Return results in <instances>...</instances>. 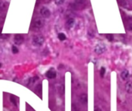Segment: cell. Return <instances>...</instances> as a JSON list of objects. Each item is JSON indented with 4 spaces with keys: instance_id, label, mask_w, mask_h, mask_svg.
Here are the masks:
<instances>
[{
    "instance_id": "cell-22",
    "label": "cell",
    "mask_w": 132,
    "mask_h": 111,
    "mask_svg": "<svg viewBox=\"0 0 132 111\" xmlns=\"http://www.w3.org/2000/svg\"><path fill=\"white\" fill-rule=\"evenodd\" d=\"M7 36H9V35H5V34H4V35H0V38H2V39H6V38H8Z\"/></svg>"
},
{
    "instance_id": "cell-10",
    "label": "cell",
    "mask_w": 132,
    "mask_h": 111,
    "mask_svg": "<svg viewBox=\"0 0 132 111\" xmlns=\"http://www.w3.org/2000/svg\"><path fill=\"white\" fill-rule=\"evenodd\" d=\"M121 77L123 80H126L129 77V71L127 70H124L121 73Z\"/></svg>"
},
{
    "instance_id": "cell-21",
    "label": "cell",
    "mask_w": 132,
    "mask_h": 111,
    "mask_svg": "<svg viewBox=\"0 0 132 111\" xmlns=\"http://www.w3.org/2000/svg\"><path fill=\"white\" fill-rule=\"evenodd\" d=\"M106 36H107V39H108L109 41H113V39H114L113 35H111V34H108Z\"/></svg>"
},
{
    "instance_id": "cell-3",
    "label": "cell",
    "mask_w": 132,
    "mask_h": 111,
    "mask_svg": "<svg viewBox=\"0 0 132 111\" xmlns=\"http://www.w3.org/2000/svg\"><path fill=\"white\" fill-rule=\"evenodd\" d=\"M85 5V0H76L73 4H72V7L75 9L83 8Z\"/></svg>"
},
{
    "instance_id": "cell-9",
    "label": "cell",
    "mask_w": 132,
    "mask_h": 111,
    "mask_svg": "<svg viewBox=\"0 0 132 111\" xmlns=\"http://www.w3.org/2000/svg\"><path fill=\"white\" fill-rule=\"evenodd\" d=\"M74 23H75V20L73 18H69L66 22V25H67V27L68 29H71L73 25H74Z\"/></svg>"
},
{
    "instance_id": "cell-15",
    "label": "cell",
    "mask_w": 132,
    "mask_h": 111,
    "mask_svg": "<svg viewBox=\"0 0 132 111\" xmlns=\"http://www.w3.org/2000/svg\"><path fill=\"white\" fill-rule=\"evenodd\" d=\"M36 90L37 93H42V84H39L36 86Z\"/></svg>"
},
{
    "instance_id": "cell-2",
    "label": "cell",
    "mask_w": 132,
    "mask_h": 111,
    "mask_svg": "<svg viewBox=\"0 0 132 111\" xmlns=\"http://www.w3.org/2000/svg\"><path fill=\"white\" fill-rule=\"evenodd\" d=\"M105 50H106V46H105V45L103 44V43H99V44H97V45L95 46V48H94V52H95L97 54H98V55L102 54L103 53H104Z\"/></svg>"
},
{
    "instance_id": "cell-24",
    "label": "cell",
    "mask_w": 132,
    "mask_h": 111,
    "mask_svg": "<svg viewBox=\"0 0 132 111\" xmlns=\"http://www.w3.org/2000/svg\"><path fill=\"white\" fill-rule=\"evenodd\" d=\"M1 66H2V65H1V63H0V67H1Z\"/></svg>"
},
{
    "instance_id": "cell-7",
    "label": "cell",
    "mask_w": 132,
    "mask_h": 111,
    "mask_svg": "<svg viewBox=\"0 0 132 111\" xmlns=\"http://www.w3.org/2000/svg\"><path fill=\"white\" fill-rule=\"evenodd\" d=\"M46 76L48 79H54L56 76V73L53 70V69H51L46 73Z\"/></svg>"
},
{
    "instance_id": "cell-11",
    "label": "cell",
    "mask_w": 132,
    "mask_h": 111,
    "mask_svg": "<svg viewBox=\"0 0 132 111\" xmlns=\"http://www.w3.org/2000/svg\"><path fill=\"white\" fill-rule=\"evenodd\" d=\"M127 21V29L130 31H132V17L131 16H128L126 18Z\"/></svg>"
},
{
    "instance_id": "cell-6",
    "label": "cell",
    "mask_w": 132,
    "mask_h": 111,
    "mask_svg": "<svg viewBox=\"0 0 132 111\" xmlns=\"http://www.w3.org/2000/svg\"><path fill=\"white\" fill-rule=\"evenodd\" d=\"M24 42V38L22 35L20 34H16L15 35V37H14V42L16 44V45H21L22 42Z\"/></svg>"
},
{
    "instance_id": "cell-1",
    "label": "cell",
    "mask_w": 132,
    "mask_h": 111,
    "mask_svg": "<svg viewBox=\"0 0 132 111\" xmlns=\"http://www.w3.org/2000/svg\"><path fill=\"white\" fill-rule=\"evenodd\" d=\"M44 42V38L41 35L35 36L32 39V44L35 46H41Z\"/></svg>"
},
{
    "instance_id": "cell-12",
    "label": "cell",
    "mask_w": 132,
    "mask_h": 111,
    "mask_svg": "<svg viewBox=\"0 0 132 111\" xmlns=\"http://www.w3.org/2000/svg\"><path fill=\"white\" fill-rule=\"evenodd\" d=\"M125 90L128 93H132V82L128 81L125 85Z\"/></svg>"
},
{
    "instance_id": "cell-13",
    "label": "cell",
    "mask_w": 132,
    "mask_h": 111,
    "mask_svg": "<svg viewBox=\"0 0 132 111\" xmlns=\"http://www.w3.org/2000/svg\"><path fill=\"white\" fill-rule=\"evenodd\" d=\"M58 39H59L60 41H64V40L67 39V36H66V35H65L64 33L60 32V33L58 34Z\"/></svg>"
},
{
    "instance_id": "cell-8",
    "label": "cell",
    "mask_w": 132,
    "mask_h": 111,
    "mask_svg": "<svg viewBox=\"0 0 132 111\" xmlns=\"http://www.w3.org/2000/svg\"><path fill=\"white\" fill-rule=\"evenodd\" d=\"M80 101L82 104H87L88 101V97L86 93H83L80 97Z\"/></svg>"
},
{
    "instance_id": "cell-18",
    "label": "cell",
    "mask_w": 132,
    "mask_h": 111,
    "mask_svg": "<svg viewBox=\"0 0 132 111\" xmlns=\"http://www.w3.org/2000/svg\"><path fill=\"white\" fill-rule=\"evenodd\" d=\"M10 100H11V102L15 105V106H17V103H16V100H15V97H13V96H11L10 97Z\"/></svg>"
},
{
    "instance_id": "cell-16",
    "label": "cell",
    "mask_w": 132,
    "mask_h": 111,
    "mask_svg": "<svg viewBox=\"0 0 132 111\" xmlns=\"http://www.w3.org/2000/svg\"><path fill=\"white\" fill-rule=\"evenodd\" d=\"M12 52L14 53V54H16L19 53V49L15 46H12Z\"/></svg>"
},
{
    "instance_id": "cell-17",
    "label": "cell",
    "mask_w": 132,
    "mask_h": 111,
    "mask_svg": "<svg viewBox=\"0 0 132 111\" xmlns=\"http://www.w3.org/2000/svg\"><path fill=\"white\" fill-rule=\"evenodd\" d=\"M105 72H106L105 68H104V67H102V68L101 69V71H100V74H101V77H104V76Z\"/></svg>"
},
{
    "instance_id": "cell-25",
    "label": "cell",
    "mask_w": 132,
    "mask_h": 111,
    "mask_svg": "<svg viewBox=\"0 0 132 111\" xmlns=\"http://www.w3.org/2000/svg\"><path fill=\"white\" fill-rule=\"evenodd\" d=\"M131 1H132V0H131Z\"/></svg>"
},
{
    "instance_id": "cell-23",
    "label": "cell",
    "mask_w": 132,
    "mask_h": 111,
    "mask_svg": "<svg viewBox=\"0 0 132 111\" xmlns=\"http://www.w3.org/2000/svg\"><path fill=\"white\" fill-rule=\"evenodd\" d=\"M94 111H102V110L101 108H99V107H95Z\"/></svg>"
},
{
    "instance_id": "cell-5",
    "label": "cell",
    "mask_w": 132,
    "mask_h": 111,
    "mask_svg": "<svg viewBox=\"0 0 132 111\" xmlns=\"http://www.w3.org/2000/svg\"><path fill=\"white\" fill-rule=\"evenodd\" d=\"M44 24H45L44 20H43L42 19H36L33 22V27L36 28V29H40V28L43 27Z\"/></svg>"
},
{
    "instance_id": "cell-19",
    "label": "cell",
    "mask_w": 132,
    "mask_h": 111,
    "mask_svg": "<svg viewBox=\"0 0 132 111\" xmlns=\"http://www.w3.org/2000/svg\"><path fill=\"white\" fill-rule=\"evenodd\" d=\"M65 0H55V4L57 5H61L64 3Z\"/></svg>"
},
{
    "instance_id": "cell-20",
    "label": "cell",
    "mask_w": 132,
    "mask_h": 111,
    "mask_svg": "<svg viewBox=\"0 0 132 111\" xmlns=\"http://www.w3.org/2000/svg\"><path fill=\"white\" fill-rule=\"evenodd\" d=\"M72 110L80 111V109H79V107H77V105H76L75 104H73V105H72Z\"/></svg>"
},
{
    "instance_id": "cell-14",
    "label": "cell",
    "mask_w": 132,
    "mask_h": 111,
    "mask_svg": "<svg viewBox=\"0 0 132 111\" xmlns=\"http://www.w3.org/2000/svg\"><path fill=\"white\" fill-rule=\"evenodd\" d=\"M118 2L123 7H127L128 6V2H127V0H118Z\"/></svg>"
},
{
    "instance_id": "cell-4",
    "label": "cell",
    "mask_w": 132,
    "mask_h": 111,
    "mask_svg": "<svg viewBox=\"0 0 132 111\" xmlns=\"http://www.w3.org/2000/svg\"><path fill=\"white\" fill-rule=\"evenodd\" d=\"M39 12H40L41 15H42L43 17H44V18H49V17L50 16V15H51V12H50V10L48 8L44 7V6H43V7H42V8H40Z\"/></svg>"
}]
</instances>
